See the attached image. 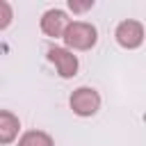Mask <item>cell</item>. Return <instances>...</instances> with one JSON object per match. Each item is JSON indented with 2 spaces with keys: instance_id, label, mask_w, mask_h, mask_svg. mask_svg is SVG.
Here are the masks:
<instances>
[{
  "instance_id": "5",
  "label": "cell",
  "mask_w": 146,
  "mask_h": 146,
  "mask_svg": "<svg viewBox=\"0 0 146 146\" xmlns=\"http://www.w3.org/2000/svg\"><path fill=\"white\" fill-rule=\"evenodd\" d=\"M68 16L64 9H48L41 16V32L46 36H64V30L68 27Z\"/></svg>"
},
{
  "instance_id": "2",
  "label": "cell",
  "mask_w": 146,
  "mask_h": 146,
  "mask_svg": "<svg viewBox=\"0 0 146 146\" xmlns=\"http://www.w3.org/2000/svg\"><path fill=\"white\" fill-rule=\"evenodd\" d=\"M68 105H71L73 114H78V116H94L100 107V94L94 87H78L71 94Z\"/></svg>"
},
{
  "instance_id": "1",
  "label": "cell",
  "mask_w": 146,
  "mask_h": 146,
  "mask_svg": "<svg viewBox=\"0 0 146 146\" xmlns=\"http://www.w3.org/2000/svg\"><path fill=\"white\" fill-rule=\"evenodd\" d=\"M62 39H64L66 48H71V50H89V48L96 46L98 32L87 21H71L68 27L64 30V36Z\"/></svg>"
},
{
  "instance_id": "4",
  "label": "cell",
  "mask_w": 146,
  "mask_h": 146,
  "mask_svg": "<svg viewBox=\"0 0 146 146\" xmlns=\"http://www.w3.org/2000/svg\"><path fill=\"white\" fill-rule=\"evenodd\" d=\"M46 57H48V62L57 68L59 78L68 80V78H73V75L78 73V57L73 55V50L52 46V48H48V55H46Z\"/></svg>"
},
{
  "instance_id": "3",
  "label": "cell",
  "mask_w": 146,
  "mask_h": 146,
  "mask_svg": "<svg viewBox=\"0 0 146 146\" xmlns=\"http://www.w3.org/2000/svg\"><path fill=\"white\" fill-rule=\"evenodd\" d=\"M114 36H116V43H119L121 48L135 50V48H139V46L144 43L146 32H144V25H141L139 21H135V18H125V21H121V23L116 25Z\"/></svg>"
},
{
  "instance_id": "6",
  "label": "cell",
  "mask_w": 146,
  "mask_h": 146,
  "mask_svg": "<svg viewBox=\"0 0 146 146\" xmlns=\"http://www.w3.org/2000/svg\"><path fill=\"white\" fill-rule=\"evenodd\" d=\"M18 130H21L18 116L9 110H0V144H11L18 137Z\"/></svg>"
},
{
  "instance_id": "8",
  "label": "cell",
  "mask_w": 146,
  "mask_h": 146,
  "mask_svg": "<svg viewBox=\"0 0 146 146\" xmlns=\"http://www.w3.org/2000/svg\"><path fill=\"white\" fill-rule=\"evenodd\" d=\"M11 21H14V9H11V5H9L7 0H0V30L9 27Z\"/></svg>"
},
{
  "instance_id": "7",
  "label": "cell",
  "mask_w": 146,
  "mask_h": 146,
  "mask_svg": "<svg viewBox=\"0 0 146 146\" xmlns=\"http://www.w3.org/2000/svg\"><path fill=\"white\" fill-rule=\"evenodd\" d=\"M18 146H55V141L43 130H27V132L21 135Z\"/></svg>"
},
{
  "instance_id": "9",
  "label": "cell",
  "mask_w": 146,
  "mask_h": 146,
  "mask_svg": "<svg viewBox=\"0 0 146 146\" xmlns=\"http://www.w3.org/2000/svg\"><path fill=\"white\" fill-rule=\"evenodd\" d=\"M91 7H94V0H87V2H75V0H68V9H71V11H75V14H82V11L91 9Z\"/></svg>"
}]
</instances>
